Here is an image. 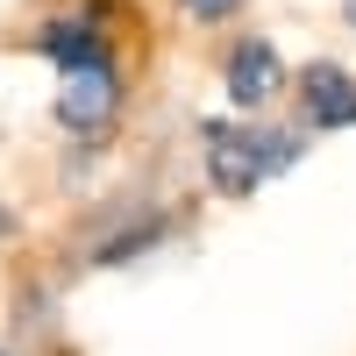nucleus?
<instances>
[{
	"mask_svg": "<svg viewBox=\"0 0 356 356\" xmlns=\"http://www.w3.org/2000/svg\"><path fill=\"white\" fill-rule=\"evenodd\" d=\"M178 8H186L193 22H228L235 8H243V0H178Z\"/></svg>",
	"mask_w": 356,
	"mask_h": 356,
	"instance_id": "0eeeda50",
	"label": "nucleus"
},
{
	"mask_svg": "<svg viewBox=\"0 0 356 356\" xmlns=\"http://www.w3.org/2000/svg\"><path fill=\"white\" fill-rule=\"evenodd\" d=\"M0 356H8V349H0Z\"/></svg>",
	"mask_w": 356,
	"mask_h": 356,
	"instance_id": "1a4fd4ad",
	"label": "nucleus"
},
{
	"mask_svg": "<svg viewBox=\"0 0 356 356\" xmlns=\"http://www.w3.org/2000/svg\"><path fill=\"white\" fill-rule=\"evenodd\" d=\"M114 114H122V65L57 79V122H65L72 136H100Z\"/></svg>",
	"mask_w": 356,
	"mask_h": 356,
	"instance_id": "20e7f679",
	"label": "nucleus"
},
{
	"mask_svg": "<svg viewBox=\"0 0 356 356\" xmlns=\"http://www.w3.org/2000/svg\"><path fill=\"white\" fill-rule=\"evenodd\" d=\"M221 93H228V107L243 114V122H250L257 107H271L285 93V57H278V43L271 36H243V43L228 50V65H221Z\"/></svg>",
	"mask_w": 356,
	"mask_h": 356,
	"instance_id": "f03ea898",
	"label": "nucleus"
},
{
	"mask_svg": "<svg viewBox=\"0 0 356 356\" xmlns=\"http://www.w3.org/2000/svg\"><path fill=\"white\" fill-rule=\"evenodd\" d=\"M349 29H356V0H349Z\"/></svg>",
	"mask_w": 356,
	"mask_h": 356,
	"instance_id": "6e6552de",
	"label": "nucleus"
},
{
	"mask_svg": "<svg viewBox=\"0 0 356 356\" xmlns=\"http://www.w3.org/2000/svg\"><path fill=\"white\" fill-rule=\"evenodd\" d=\"M300 114H307L314 136L349 129V122H356V72H342V65H307V72H300Z\"/></svg>",
	"mask_w": 356,
	"mask_h": 356,
	"instance_id": "39448f33",
	"label": "nucleus"
},
{
	"mask_svg": "<svg viewBox=\"0 0 356 356\" xmlns=\"http://www.w3.org/2000/svg\"><path fill=\"white\" fill-rule=\"evenodd\" d=\"M207 186L221 200H250L264 178H278L307 157V129H264V122H207Z\"/></svg>",
	"mask_w": 356,
	"mask_h": 356,
	"instance_id": "f257e3e1",
	"label": "nucleus"
},
{
	"mask_svg": "<svg viewBox=\"0 0 356 356\" xmlns=\"http://www.w3.org/2000/svg\"><path fill=\"white\" fill-rule=\"evenodd\" d=\"M29 43H36V57H50V65H57V79L114 65V36H107L93 15H57V22H43Z\"/></svg>",
	"mask_w": 356,
	"mask_h": 356,
	"instance_id": "7ed1b4c3",
	"label": "nucleus"
},
{
	"mask_svg": "<svg viewBox=\"0 0 356 356\" xmlns=\"http://www.w3.org/2000/svg\"><path fill=\"white\" fill-rule=\"evenodd\" d=\"M164 235H171V214H143L136 228H114L107 243L93 250V264H100V271H114V264H136V257H150Z\"/></svg>",
	"mask_w": 356,
	"mask_h": 356,
	"instance_id": "423d86ee",
	"label": "nucleus"
}]
</instances>
